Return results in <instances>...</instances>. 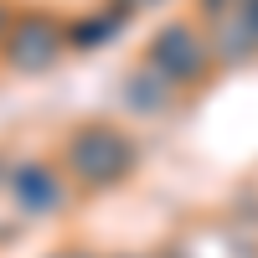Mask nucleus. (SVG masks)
Segmentation results:
<instances>
[{
    "label": "nucleus",
    "instance_id": "1",
    "mask_svg": "<svg viewBox=\"0 0 258 258\" xmlns=\"http://www.w3.org/2000/svg\"><path fill=\"white\" fill-rule=\"evenodd\" d=\"M73 165H78V176L83 181H114L124 176V165H129V145L114 135V129H88V135H78L73 145Z\"/></svg>",
    "mask_w": 258,
    "mask_h": 258
},
{
    "label": "nucleus",
    "instance_id": "4",
    "mask_svg": "<svg viewBox=\"0 0 258 258\" xmlns=\"http://www.w3.org/2000/svg\"><path fill=\"white\" fill-rule=\"evenodd\" d=\"M129 6H150V0H129Z\"/></svg>",
    "mask_w": 258,
    "mask_h": 258
},
{
    "label": "nucleus",
    "instance_id": "3",
    "mask_svg": "<svg viewBox=\"0 0 258 258\" xmlns=\"http://www.w3.org/2000/svg\"><path fill=\"white\" fill-rule=\"evenodd\" d=\"M155 57H160V68H165V73H176V78H197V73H202V62H207V52L197 47V36H191L186 26L165 31V36L155 41Z\"/></svg>",
    "mask_w": 258,
    "mask_h": 258
},
{
    "label": "nucleus",
    "instance_id": "2",
    "mask_svg": "<svg viewBox=\"0 0 258 258\" xmlns=\"http://www.w3.org/2000/svg\"><path fill=\"white\" fill-rule=\"evenodd\" d=\"M6 57L16 62V68H47V62L57 57V31H52L41 16H26V21L6 36Z\"/></svg>",
    "mask_w": 258,
    "mask_h": 258
}]
</instances>
